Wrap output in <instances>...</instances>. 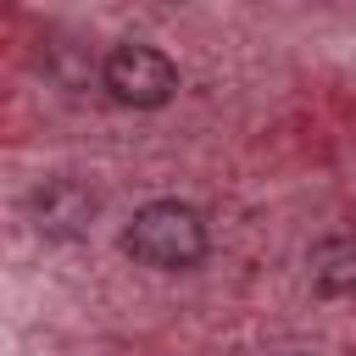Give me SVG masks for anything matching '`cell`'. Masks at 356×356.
<instances>
[{
    "mask_svg": "<svg viewBox=\"0 0 356 356\" xmlns=\"http://www.w3.org/2000/svg\"><path fill=\"white\" fill-rule=\"evenodd\" d=\"M206 217L184 200H150L128 217L122 228V250L139 261V267H156V273H189L200 256H206Z\"/></svg>",
    "mask_w": 356,
    "mask_h": 356,
    "instance_id": "1",
    "label": "cell"
},
{
    "mask_svg": "<svg viewBox=\"0 0 356 356\" xmlns=\"http://www.w3.org/2000/svg\"><path fill=\"white\" fill-rule=\"evenodd\" d=\"M100 83L111 89V100H122V106H139V111H150V106H167L172 95H178V67L156 50V44H117L106 61H100Z\"/></svg>",
    "mask_w": 356,
    "mask_h": 356,
    "instance_id": "2",
    "label": "cell"
},
{
    "mask_svg": "<svg viewBox=\"0 0 356 356\" xmlns=\"http://www.w3.org/2000/svg\"><path fill=\"white\" fill-rule=\"evenodd\" d=\"M89 217H95V195H89L83 184H72V178H50V184L33 195V222H39V234H50V239L83 234Z\"/></svg>",
    "mask_w": 356,
    "mask_h": 356,
    "instance_id": "3",
    "label": "cell"
},
{
    "mask_svg": "<svg viewBox=\"0 0 356 356\" xmlns=\"http://www.w3.org/2000/svg\"><path fill=\"white\" fill-rule=\"evenodd\" d=\"M306 267H312L317 295H356V239H345V234L317 239Z\"/></svg>",
    "mask_w": 356,
    "mask_h": 356,
    "instance_id": "4",
    "label": "cell"
}]
</instances>
